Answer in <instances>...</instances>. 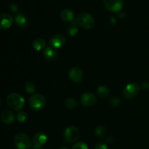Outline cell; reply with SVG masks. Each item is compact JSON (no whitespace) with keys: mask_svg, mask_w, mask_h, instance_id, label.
I'll return each instance as SVG.
<instances>
[{"mask_svg":"<svg viewBox=\"0 0 149 149\" xmlns=\"http://www.w3.org/2000/svg\"><path fill=\"white\" fill-rule=\"evenodd\" d=\"M7 103L12 109L20 111L25 105L24 97L18 93H10L7 97Z\"/></svg>","mask_w":149,"mask_h":149,"instance_id":"obj_1","label":"cell"},{"mask_svg":"<svg viewBox=\"0 0 149 149\" xmlns=\"http://www.w3.org/2000/svg\"><path fill=\"white\" fill-rule=\"evenodd\" d=\"M14 144L17 149H29L32 145V141L26 133L19 132L15 136Z\"/></svg>","mask_w":149,"mask_h":149,"instance_id":"obj_2","label":"cell"},{"mask_svg":"<svg viewBox=\"0 0 149 149\" xmlns=\"http://www.w3.org/2000/svg\"><path fill=\"white\" fill-rule=\"evenodd\" d=\"M77 24L85 29H91L95 26V20L93 16L88 13H81L77 16L76 20Z\"/></svg>","mask_w":149,"mask_h":149,"instance_id":"obj_3","label":"cell"},{"mask_svg":"<svg viewBox=\"0 0 149 149\" xmlns=\"http://www.w3.org/2000/svg\"><path fill=\"white\" fill-rule=\"evenodd\" d=\"M29 106L33 111H39L43 109L46 104L45 97L41 94H34L29 98Z\"/></svg>","mask_w":149,"mask_h":149,"instance_id":"obj_4","label":"cell"},{"mask_svg":"<svg viewBox=\"0 0 149 149\" xmlns=\"http://www.w3.org/2000/svg\"><path fill=\"white\" fill-rule=\"evenodd\" d=\"M79 130L75 126H69L64 131V138L65 143H74L79 138Z\"/></svg>","mask_w":149,"mask_h":149,"instance_id":"obj_5","label":"cell"},{"mask_svg":"<svg viewBox=\"0 0 149 149\" xmlns=\"http://www.w3.org/2000/svg\"><path fill=\"white\" fill-rule=\"evenodd\" d=\"M140 86L137 83L132 82L128 84L125 87L123 91V95L125 98L132 99L139 93Z\"/></svg>","mask_w":149,"mask_h":149,"instance_id":"obj_6","label":"cell"},{"mask_svg":"<svg viewBox=\"0 0 149 149\" xmlns=\"http://www.w3.org/2000/svg\"><path fill=\"white\" fill-rule=\"evenodd\" d=\"M103 4L105 7L112 13L120 11L124 7L123 0H103Z\"/></svg>","mask_w":149,"mask_h":149,"instance_id":"obj_7","label":"cell"},{"mask_svg":"<svg viewBox=\"0 0 149 149\" xmlns=\"http://www.w3.org/2000/svg\"><path fill=\"white\" fill-rule=\"evenodd\" d=\"M80 101L82 106L85 107H91L97 102L96 96L92 93H85L81 96Z\"/></svg>","mask_w":149,"mask_h":149,"instance_id":"obj_8","label":"cell"},{"mask_svg":"<svg viewBox=\"0 0 149 149\" xmlns=\"http://www.w3.org/2000/svg\"><path fill=\"white\" fill-rule=\"evenodd\" d=\"M47 141V136L43 132H38L35 133L32 139L33 147H37V148H42L46 144Z\"/></svg>","mask_w":149,"mask_h":149,"instance_id":"obj_9","label":"cell"},{"mask_svg":"<svg viewBox=\"0 0 149 149\" xmlns=\"http://www.w3.org/2000/svg\"><path fill=\"white\" fill-rule=\"evenodd\" d=\"M49 44L55 49L61 48L65 44V37L62 34H55L51 37Z\"/></svg>","mask_w":149,"mask_h":149,"instance_id":"obj_10","label":"cell"},{"mask_svg":"<svg viewBox=\"0 0 149 149\" xmlns=\"http://www.w3.org/2000/svg\"><path fill=\"white\" fill-rule=\"evenodd\" d=\"M68 77L74 82H80L83 79V71L79 68L74 67L68 71Z\"/></svg>","mask_w":149,"mask_h":149,"instance_id":"obj_11","label":"cell"},{"mask_svg":"<svg viewBox=\"0 0 149 149\" xmlns=\"http://www.w3.org/2000/svg\"><path fill=\"white\" fill-rule=\"evenodd\" d=\"M0 17H1V25H0L1 29H9L12 26L13 20L10 15L7 13H1Z\"/></svg>","mask_w":149,"mask_h":149,"instance_id":"obj_12","label":"cell"},{"mask_svg":"<svg viewBox=\"0 0 149 149\" xmlns=\"http://www.w3.org/2000/svg\"><path fill=\"white\" fill-rule=\"evenodd\" d=\"M15 119V116L14 113L11 111H4L1 115V120L5 125H10L13 123Z\"/></svg>","mask_w":149,"mask_h":149,"instance_id":"obj_13","label":"cell"},{"mask_svg":"<svg viewBox=\"0 0 149 149\" xmlns=\"http://www.w3.org/2000/svg\"><path fill=\"white\" fill-rule=\"evenodd\" d=\"M58 52L55 50V48L52 47H47L45 48V51H44V56H45V59H47V61H55L58 58Z\"/></svg>","mask_w":149,"mask_h":149,"instance_id":"obj_14","label":"cell"},{"mask_svg":"<svg viewBox=\"0 0 149 149\" xmlns=\"http://www.w3.org/2000/svg\"><path fill=\"white\" fill-rule=\"evenodd\" d=\"M15 20L17 26H18L21 29H26L29 26V19L24 14L20 13V14L17 15L15 16Z\"/></svg>","mask_w":149,"mask_h":149,"instance_id":"obj_15","label":"cell"},{"mask_svg":"<svg viewBox=\"0 0 149 149\" xmlns=\"http://www.w3.org/2000/svg\"><path fill=\"white\" fill-rule=\"evenodd\" d=\"M61 20L65 22H72L74 18V12L70 9H64L60 14Z\"/></svg>","mask_w":149,"mask_h":149,"instance_id":"obj_16","label":"cell"},{"mask_svg":"<svg viewBox=\"0 0 149 149\" xmlns=\"http://www.w3.org/2000/svg\"><path fill=\"white\" fill-rule=\"evenodd\" d=\"M32 46H33V48L35 50L40 51L46 48V42L44 39L37 38V39L33 40V43H32Z\"/></svg>","mask_w":149,"mask_h":149,"instance_id":"obj_17","label":"cell"},{"mask_svg":"<svg viewBox=\"0 0 149 149\" xmlns=\"http://www.w3.org/2000/svg\"><path fill=\"white\" fill-rule=\"evenodd\" d=\"M78 26L79 25L77 24V21H74L73 23H71V24L67 29V33L71 36H76L79 32Z\"/></svg>","mask_w":149,"mask_h":149,"instance_id":"obj_18","label":"cell"},{"mask_svg":"<svg viewBox=\"0 0 149 149\" xmlns=\"http://www.w3.org/2000/svg\"><path fill=\"white\" fill-rule=\"evenodd\" d=\"M97 93L99 97H100V98L103 99L108 97V96H109V89L107 88V87L101 85L100 86V87H98V88H97Z\"/></svg>","mask_w":149,"mask_h":149,"instance_id":"obj_19","label":"cell"},{"mask_svg":"<svg viewBox=\"0 0 149 149\" xmlns=\"http://www.w3.org/2000/svg\"><path fill=\"white\" fill-rule=\"evenodd\" d=\"M64 105L67 109H74V108L77 107V101L73 97H68L64 102Z\"/></svg>","mask_w":149,"mask_h":149,"instance_id":"obj_20","label":"cell"},{"mask_svg":"<svg viewBox=\"0 0 149 149\" xmlns=\"http://www.w3.org/2000/svg\"><path fill=\"white\" fill-rule=\"evenodd\" d=\"M106 132H107V130H106V127L100 125V126L96 127L95 133V135L97 137V138H103L105 136H106Z\"/></svg>","mask_w":149,"mask_h":149,"instance_id":"obj_21","label":"cell"},{"mask_svg":"<svg viewBox=\"0 0 149 149\" xmlns=\"http://www.w3.org/2000/svg\"><path fill=\"white\" fill-rule=\"evenodd\" d=\"M24 88L28 93L32 94V93H34V91L36 90V85H35V84L33 81H28V82L25 84Z\"/></svg>","mask_w":149,"mask_h":149,"instance_id":"obj_22","label":"cell"},{"mask_svg":"<svg viewBox=\"0 0 149 149\" xmlns=\"http://www.w3.org/2000/svg\"><path fill=\"white\" fill-rule=\"evenodd\" d=\"M17 119L20 123H25L28 120L27 113L23 111H20L17 115Z\"/></svg>","mask_w":149,"mask_h":149,"instance_id":"obj_23","label":"cell"},{"mask_svg":"<svg viewBox=\"0 0 149 149\" xmlns=\"http://www.w3.org/2000/svg\"><path fill=\"white\" fill-rule=\"evenodd\" d=\"M72 149H89L87 144L84 142H78L73 146Z\"/></svg>","mask_w":149,"mask_h":149,"instance_id":"obj_24","label":"cell"},{"mask_svg":"<svg viewBox=\"0 0 149 149\" xmlns=\"http://www.w3.org/2000/svg\"><path fill=\"white\" fill-rule=\"evenodd\" d=\"M110 103L113 106H118L120 104V99L118 97H113L111 99Z\"/></svg>","mask_w":149,"mask_h":149,"instance_id":"obj_25","label":"cell"},{"mask_svg":"<svg viewBox=\"0 0 149 149\" xmlns=\"http://www.w3.org/2000/svg\"><path fill=\"white\" fill-rule=\"evenodd\" d=\"M94 149H109L107 144L105 143H97L95 146Z\"/></svg>","mask_w":149,"mask_h":149,"instance_id":"obj_26","label":"cell"},{"mask_svg":"<svg viewBox=\"0 0 149 149\" xmlns=\"http://www.w3.org/2000/svg\"><path fill=\"white\" fill-rule=\"evenodd\" d=\"M10 10L13 11V13H16L18 10V7H17V5L15 3H12L10 4Z\"/></svg>","mask_w":149,"mask_h":149,"instance_id":"obj_27","label":"cell"},{"mask_svg":"<svg viewBox=\"0 0 149 149\" xmlns=\"http://www.w3.org/2000/svg\"><path fill=\"white\" fill-rule=\"evenodd\" d=\"M31 149H42L41 148H37V147H33V148H32Z\"/></svg>","mask_w":149,"mask_h":149,"instance_id":"obj_28","label":"cell"},{"mask_svg":"<svg viewBox=\"0 0 149 149\" xmlns=\"http://www.w3.org/2000/svg\"><path fill=\"white\" fill-rule=\"evenodd\" d=\"M60 149H68V148H66V147H62V148H61Z\"/></svg>","mask_w":149,"mask_h":149,"instance_id":"obj_29","label":"cell"}]
</instances>
